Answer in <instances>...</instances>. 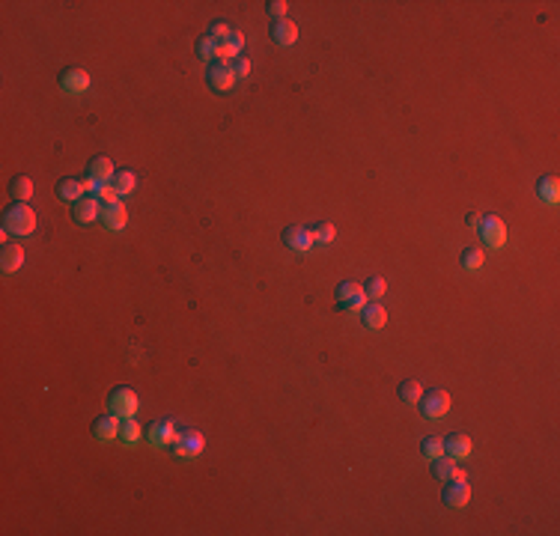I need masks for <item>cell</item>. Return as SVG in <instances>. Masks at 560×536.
<instances>
[{
	"label": "cell",
	"mask_w": 560,
	"mask_h": 536,
	"mask_svg": "<svg viewBox=\"0 0 560 536\" xmlns=\"http://www.w3.org/2000/svg\"><path fill=\"white\" fill-rule=\"evenodd\" d=\"M111 188H114V191L116 194H131L134 191V173H131V170H116V173H114V179H111Z\"/></svg>",
	"instance_id": "27"
},
{
	"label": "cell",
	"mask_w": 560,
	"mask_h": 536,
	"mask_svg": "<svg viewBox=\"0 0 560 536\" xmlns=\"http://www.w3.org/2000/svg\"><path fill=\"white\" fill-rule=\"evenodd\" d=\"M266 9H268V15H272L274 21H283V18H286V9H289V3H286V0H272V3H268Z\"/></svg>",
	"instance_id": "33"
},
{
	"label": "cell",
	"mask_w": 560,
	"mask_h": 536,
	"mask_svg": "<svg viewBox=\"0 0 560 536\" xmlns=\"http://www.w3.org/2000/svg\"><path fill=\"white\" fill-rule=\"evenodd\" d=\"M230 33H233V27H230V24H224V21H215V24L209 27V36H212L215 42H224Z\"/></svg>",
	"instance_id": "34"
},
{
	"label": "cell",
	"mask_w": 560,
	"mask_h": 536,
	"mask_svg": "<svg viewBox=\"0 0 560 536\" xmlns=\"http://www.w3.org/2000/svg\"><path fill=\"white\" fill-rule=\"evenodd\" d=\"M87 173L93 176V179H98V182H111L116 170H114V161H111V158H107V155H98V158L89 161Z\"/></svg>",
	"instance_id": "22"
},
{
	"label": "cell",
	"mask_w": 560,
	"mask_h": 536,
	"mask_svg": "<svg viewBox=\"0 0 560 536\" xmlns=\"http://www.w3.org/2000/svg\"><path fill=\"white\" fill-rule=\"evenodd\" d=\"M385 289H387V283H385V277H369V280L364 283V295L369 301H378L385 295Z\"/></svg>",
	"instance_id": "32"
},
{
	"label": "cell",
	"mask_w": 560,
	"mask_h": 536,
	"mask_svg": "<svg viewBox=\"0 0 560 536\" xmlns=\"http://www.w3.org/2000/svg\"><path fill=\"white\" fill-rule=\"evenodd\" d=\"M537 194H539V200H543V203L557 205V200H560V179L557 176H543L537 182Z\"/></svg>",
	"instance_id": "20"
},
{
	"label": "cell",
	"mask_w": 560,
	"mask_h": 536,
	"mask_svg": "<svg viewBox=\"0 0 560 536\" xmlns=\"http://www.w3.org/2000/svg\"><path fill=\"white\" fill-rule=\"evenodd\" d=\"M462 268L465 271H480L483 268V250L480 247H465L462 250Z\"/></svg>",
	"instance_id": "30"
},
{
	"label": "cell",
	"mask_w": 560,
	"mask_h": 536,
	"mask_svg": "<svg viewBox=\"0 0 560 536\" xmlns=\"http://www.w3.org/2000/svg\"><path fill=\"white\" fill-rule=\"evenodd\" d=\"M360 319H364V328L378 331V328H385V322H387V310L378 301H369V304H364V310H360Z\"/></svg>",
	"instance_id": "18"
},
{
	"label": "cell",
	"mask_w": 560,
	"mask_h": 536,
	"mask_svg": "<svg viewBox=\"0 0 560 536\" xmlns=\"http://www.w3.org/2000/svg\"><path fill=\"white\" fill-rule=\"evenodd\" d=\"M423 397V384L420 381H402L400 384V399L405 402V405H418Z\"/></svg>",
	"instance_id": "28"
},
{
	"label": "cell",
	"mask_w": 560,
	"mask_h": 536,
	"mask_svg": "<svg viewBox=\"0 0 560 536\" xmlns=\"http://www.w3.org/2000/svg\"><path fill=\"white\" fill-rule=\"evenodd\" d=\"M170 447H173V456H176V459H194V456L203 453L206 438L197 432V429H185V432L176 435V441L170 444Z\"/></svg>",
	"instance_id": "6"
},
{
	"label": "cell",
	"mask_w": 560,
	"mask_h": 536,
	"mask_svg": "<svg viewBox=\"0 0 560 536\" xmlns=\"http://www.w3.org/2000/svg\"><path fill=\"white\" fill-rule=\"evenodd\" d=\"M98 221H102L107 230L120 232L125 227V221H129V212H125V205L120 200L116 203H102V209H98Z\"/></svg>",
	"instance_id": "11"
},
{
	"label": "cell",
	"mask_w": 560,
	"mask_h": 536,
	"mask_svg": "<svg viewBox=\"0 0 560 536\" xmlns=\"http://www.w3.org/2000/svg\"><path fill=\"white\" fill-rule=\"evenodd\" d=\"M3 230L9 236H30L36 230V212L27 203H12L3 212Z\"/></svg>",
	"instance_id": "1"
},
{
	"label": "cell",
	"mask_w": 560,
	"mask_h": 536,
	"mask_svg": "<svg viewBox=\"0 0 560 536\" xmlns=\"http://www.w3.org/2000/svg\"><path fill=\"white\" fill-rule=\"evenodd\" d=\"M465 223H468V227H480V218H477V214H468Z\"/></svg>",
	"instance_id": "36"
},
{
	"label": "cell",
	"mask_w": 560,
	"mask_h": 536,
	"mask_svg": "<svg viewBox=\"0 0 560 536\" xmlns=\"http://www.w3.org/2000/svg\"><path fill=\"white\" fill-rule=\"evenodd\" d=\"M233 63V71H236V78H248V71H250V63L245 57H236V60H230Z\"/></svg>",
	"instance_id": "35"
},
{
	"label": "cell",
	"mask_w": 560,
	"mask_h": 536,
	"mask_svg": "<svg viewBox=\"0 0 560 536\" xmlns=\"http://www.w3.org/2000/svg\"><path fill=\"white\" fill-rule=\"evenodd\" d=\"M480 238L483 245H489L495 250H501L504 245H507V223H504L498 214H489V218H480Z\"/></svg>",
	"instance_id": "7"
},
{
	"label": "cell",
	"mask_w": 560,
	"mask_h": 536,
	"mask_svg": "<svg viewBox=\"0 0 560 536\" xmlns=\"http://www.w3.org/2000/svg\"><path fill=\"white\" fill-rule=\"evenodd\" d=\"M295 39H298V27L289 21V18L272 24V42L274 45H280V48H289V45H295Z\"/></svg>",
	"instance_id": "16"
},
{
	"label": "cell",
	"mask_w": 560,
	"mask_h": 536,
	"mask_svg": "<svg viewBox=\"0 0 560 536\" xmlns=\"http://www.w3.org/2000/svg\"><path fill=\"white\" fill-rule=\"evenodd\" d=\"M310 232H313V245H331L334 236H337V230H334V223H331V221L316 223V227H313Z\"/></svg>",
	"instance_id": "29"
},
{
	"label": "cell",
	"mask_w": 560,
	"mask_h": 536,
	"mask_svg": "<svg viewBox=\"0 0 560 536\" xmlns=\"http://www.w3.org/2000/svg\"><path fill=\"white\" fill-rule=\"evenodd\" d=\"M367 304V295H364V286L352 283V280H343L337 286V310L340 313H360Z\"/></svg>",
	"instance_id": "5"
},
{
	"label": "cell",
	"mask_w": 560,
	"mask_h": 536,
	"mask_svg": "<svg viewBox=\"0 0 560 536\" xmlns=\"http://www.w3.org/2000/svg\"><path fill=\"white\" fill-rule=\"evenodd\" d=\"M280 241H283L289 250H295V254H307V250L313 247V232L307 227H301V223H292V227L283 230Z\"/></svg>",
	"instance_id": "9"
},
{
	"label": "cell",
	"mask_w": 560,
	"mask_h": 536,
	"mask_svg": "<svg viewBox=\"0 0 560 536\" xmlns=\"http://www.w3.org/2000/svg\"><path fill=\"white\" fill-rule=\"evenodd\" d=\"M241 48H245V36H241V30L233 27V33L227 39L218 42V60H236L241 54Z\"/></svg>",
	"instance_id": "17"
},
{
	"label": "cell",
	"mask_w": 560,
	"mask_h": 536,
	"mask_svg": "<svg viewBox=\"0 0 560 536\" xmlns=\"http://www.w3.org/2000/svg\"><path fill=\"white\" fill-rule=\"evenodd\" d=\"M453 473H456V462L450 459V456H438V459H432V477H435L438 482H447Z\"/></svg>",
	"instance_id": "25"
},
{
	"label": "cell",
	"mask_w": 560,
	"mask_h": 536,
	"mask_svg": "<svg viewBox=\"0 0 560 536\" xmlns=\"http://www.w3.org/2000/svg\"><path fill=\"white\" fill-rule=\"evenodd\" d=\"M107 408H111L114 417L125 420V417L138 414L140 399H138V393H134L131 388H116V390H111V397H107Z\"/></svg>",
	"instance_id": "2"
},
{
	"label": "cell",
	"mask_w": 560,
	"mask_h": 536,
	"mask_svg": "<svg viewBox=\"0 0 560 536\" xmlns=\"http://www.w3.org/2000/svg\"><path fill=\"white\" fill-rule=\"evenodd\" d=\"M9 197H12L15 203H27L33 197V182L30 176H15L12 182H9Z\"/></svg>",
	"instance_id": "24"
},
{
	"label": "cell",
	"mask_w": 560,
	"mask_h": 536,
	"mask_svg": "<svg viewBox=\"0 0 560 536\" xmlns=\"http://www.w3.org/2000/svg\"><path fill=\"white\" fill-rule=\"evenodd\" d=\"M444 456H450L453 462H462L471 456V438L462 435V432H450L444 438Z\"/></svg>",
	"instance_id": "13"
},
{
	"label": "cell",
	"mask_w": 560,
	"mask_h": 536,
	"mask_svg": "<svg viewBox=\"0 0 560 536\" xmlns=\"http://www.w3.org/2000/svg\"><path fill=\"white\" fill-rule=\"evenodd\" d=\"M93 438L96 441H114V438H120V417H114V414H105V417H96V423H93Z\"/></svg>",
	"instance_id": "15"
},
{
	"label": "cell",
	"mask_w": 560,
	"mask_h": 536,
	"mask_svg": "<svg viewBox=\"0 0 560 536\" xmlns=\"http://www.w3.org/2000/svg\"><path fill=\"white\" fill-rule=\"evenodd\" d=\"M57 197L63 203H78L80 197H84V182H78V179H60L57 182Z\"/></svg>",
	"instance_id": "23"
},
{
	"label": "cell",
	"mask_w": 560,
	"mask_h": 536,
	"mask_svg": "<svg viewBox=\"0 0 560 536\" xmlns=\"http://www.w3.org/2000/svg\"><path fill=\"white\" fill-rule=\"evenodd\" d=\"M98 209H102V203H98L96 197H80L78 203H72V218H75L80 227H87L89 221L98 218Z\"/></svg>",
	"instance_id": "14"
},
{
	"label": "cell",
	"mask_w": 560,
	"mask_h": 536,
	"mask_svg": "<svg viewBox=\"0 0 560 536\" xmlns=\"http://www.w3.org/2000/svg\"><path fill=\"white\" fill-rule=\"evenodd\" d=\"M60 89L66 96H80V93H87L89 89V75L84 69H66L60 75Z\"/></svg>",
	"instance_id": "12"
},
{
	"label": "cell",
	"mask_w": 560,
	"mask_h": 536,
	"mask_svg": "<svg viewBox=\"0 0 560 536\" xmlns=\"http://www.w3.org/2000/svg\"><path fill=\"white\" fill-rule=\"evenodd\" d=\"M143 438V429H140V423H138V417H125V420H120V438L116 441L120 444H125V447H134Z\"/></svg>",
	"instance_id": "21"
},
{
	"label": "cell",
	"mask_w": 560,
	"mask_h": 536,
	"mask_svg": "<svg viewBox=\"0 0 560 536\" xmlns=\"http://www.w3.org/2000/svg\"><path fill=\"white\" fill-rule=\"evenodd\" d=\"M420 453L423 459H438V456H444V438H427V441L420 444Z\"/></svg>",
	"instance_id": "31"
},
{
	"label": "cell",
	"mask_w": 560,
	"mask_h": 536,
	"mask_svg": "<svg viewBox=\"0 0 560 536\" xmlns=\"http://www.w3.org/2000/svg\"><path fill=\"white\" fill-rule=\"evenodd\" d=\"M21 265H24V247H21V245H12V241H6V245H3V254H0V268H3V271H18Z\"/></svg>",
	"instance_id": "19"
},
{
	"label": "cell",
	"mask_w": 560,
	"mask_h": 536,
	"mask_svg": "<svg viewBox=\"0 0 560 536\" xmlns=\"http://www.w3.org/2000/svg\"><path fill=\"white\" fill-rule=\"evenodd\" d=\"M420 405H423V414H427L429 420H438V417H444L447 411H450V393L432 388V390H427L420 397Z\"/></svg>",
	"instance_id": "8"
},
{
	"label": "cell",
	"mask_w": 560,
	"mask_h": 536,
	"mask_svg": "<svg viewBox=\"0 0 560 536\" xmlns=\"http://www.w3.org/2000/svg\"><path fill=\"white\" fill-rule=\"evenodd\" d=\"M176 423L170 417H164V420H152L149 423V429H147V441L152 444V447H167V444H173L176 441Z\"/></svg>",
	"instance_id": "10"
},
{
	"label": "cell",
	"mask_w": 560,
	"mask_h": 536,
	"mask_svg": "<svg viewBox=\"0 0 560 536\" xmlns=\"http://www.w3.org/2000/svg\"><path fill=\"white\" fill-rule=\"evenodd\" d=\"M236 71H233V63L230 60H215L209 63V69H206V84H209L215 93H227V89H233V84H236Z\"/></svg>",
	"instance_id": "4"
},
{
	"label": "cell",
	"mask_w": 560,
	"mask_h": 536,
	"mask_svg": "<svg viewBox=\"0 0 560 536\" xmlns=\"http://www.w3.org/2000/svg\"><path fill=\"white\" fill-rule=\"evenodd\" d=\"M194 51H197V57H200V60H206V63H215V60H218V42H215L209 33H206V36H200V39H197Z\"/></svg>",
	"instance_id": "26"
},
{
	"label": "cell",
	"mask_w": 560,
	"mask_h": 536,
	"mask_svg": "<svg viewBox=\"0 0 560 536\" xmlns=\"http://www.w3.org/2000/svg\"><path fill=\"white\" fill-rule=\"evenodd\" d=\"M468 498H471V486H468V477H465L462 471H456L453 477L444 482L441 500H444L447 506H453V509H462V506L468 504Z\"/></svg>",
	"instance_id": "3"
}]
</instances>
